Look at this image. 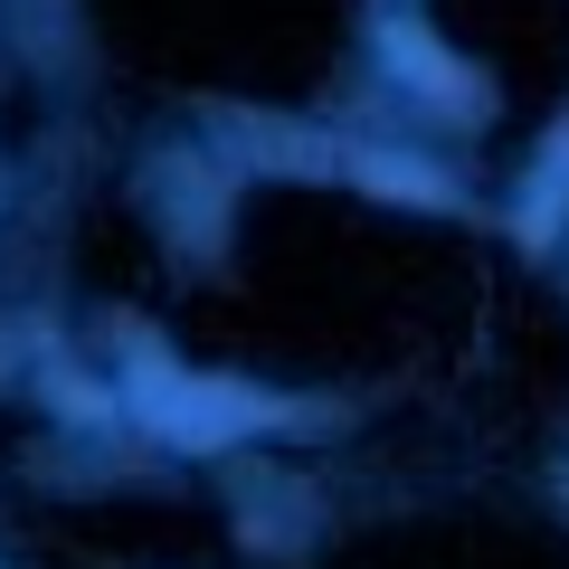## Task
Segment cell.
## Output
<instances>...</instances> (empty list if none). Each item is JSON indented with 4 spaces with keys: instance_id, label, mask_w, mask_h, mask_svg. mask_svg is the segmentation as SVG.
Segmentation results:
<instances>
[{
    "instance_id": "obj_1",
    "label": "cell",
    "mask_w": 569,
    "mask_h": 569,
    "mask_svg": "<svg viewBox=\"0 0 569 569\" xmlns=\"http://www.w3.org/2000/svg\"><path fill=\"white\" fill-rule=\"evenodd\" d=\"M152 427L171 447H228L247 427H266V408L247 389H152Z\"/></svg>"
},
{
    "instance_id": "obj_2",
    "label": "cell",
    "mask_w": 569,
    "mask_h": 569,
    "mask_svg": "<svg viewBox=\"0 0 569 569\" xmlns=\"http://www.w3.org/2000/svg\"><path fill=\"white\" fill-rule=\"evenodd\" d=\"M560 181H569V133L550 142V162H541V181H531V238H550V219H560Z\"/></svg>"
}]
</instances>
